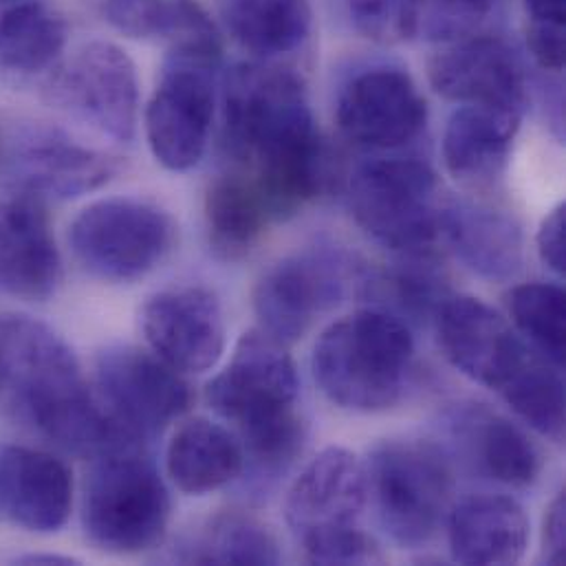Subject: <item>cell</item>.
Returning a JSON list of instances; mask_svg holds the SVG:
<instances>
[{
	"label": "cell",
	"instance_id": "obj_1",
	"mask_svg": "<svg viewBox=\"0 0 566 566\" xmlns=\"http://www.w3.org/2000/svg\"><path fill=\"white\" fill-rule=\"evenodd\" d=\"M221 146L265 197L276 223L317 199L324 155L302 80L281 66L239 64L228 73Z\"/></svg>",
	"mask_w": 566,
	"mask_h": 566
},
{
	"label": "cell",
	"instance_id": "obj_2",
	"mask_svg": "<svg viewBox=\"0 0 566 566\" xmlns=\"http://www.w3.org/2000/svg\"><path fill=\"white\" fill-rule=\"evenodd\" d=\"M0 399L22 426L69 454L95 459L137 446L108 421L73 348L31 315H0Z\"/></svg>",
	"mask_w": 566,
	"mask_h": 566
},
{
	"label": "cell",
	"instance_id": "obj_3",
	"mask_svg": "<svg viewBox=\"0 0 566 566\" xmlns=\"http://www.w3.org/2000/svg\"><path fill=\"white\" fill-rule=\"evenodd\" d=\"M300 379L289 346L263 328L248 331L230 364L208 384L212 410L226 419L259 483L286 474L304 448L306 426L297 412Z\"/></svg>",
	"mask_w": 566,
	"mask_h": 566
},
{
	"label": "cell",
	"instance_id": "obj_4",
	"mask_svg": "<svg viewBox=\"0 0 566 566\" xmlns=\"http://www.w3.org/2000/svg\"><path fill=\"white\" fill-rule=\"evenodd\" d=\"M412 361V328L386 308L370 306L322 331L311 368L331 403L353 412H384L403 397Z\"/></svg>",
	"mask_w": 566,
	"mask_h": 566
},
{
	"label": "cell",
	"instance_id": "obj_5",
	"mask_svg": "<svg viewBox=\"0 0 566 566\" xmlns=\"http://www.w3.org/2000/svg\"><path fill=\"white\" fill-rule=\"evenodd\" d=\"M219 64L221 42L212 22L172 40L144 117L150 153L170 172L192 170L208 150Z\"/></svg>",
	"mask_w": 566,
	"mask_h": 566
},
{
	"label": "cell",
	"instance_id": "obj_6",
	"mask_svg": "<svg viewBox=\"0 0 566 566\" xmlns=\"http://www.w3.org/2000/svg\"><path fill=\"white\" fill-rule=\"evenodd\" d=\"M172 501L144 446H117L93 459L82 492V530L113 556L155 549L170 525Z\"/></svg>",
	"mask_w": 566,
	"mask_h": 566
},
{
	"label": "cell",
	"instance_id": "obj_7",
	"mask_svg": "<svg viewBox=\"0 0 566 566\" xmlns=\"http://www.w3.org/2000/svg\"><path fill=\"white\" fill-rule=\"evenodd\" d=\"M364 470L368 501L386 536L403 549L432 543L452 507L450 454L430 441L390 439L370 450Z\"/></svg>",
	"mask_w": 566,
	"mask_h": 566
},
{
	"label": "cell",
	"instance_id": "obj_8",
	"mask_svg": "<svg viewBox=\"0 0 566 566\" xmlns=\"http://www.w3.org/2000/svg\"><path fill=\"white\" fill-rule=\"evenodd\" d=\"M177 223L159 206L111 197L86 206L69 226V248L80 268L104 283H135L175 250Z\"/></svg>",
	"mask_w": 566,
	"mask_h": 566
},
{
	"label": "cell",
	"instance_id": "obj_9",
	"mask_svg": "<svg viewBox=\"0 0 566 566\" xmlns=\"http://www.w3.org/2000/svg\"><path fill=\"white\" fill-rule=\"evenodd\" d=\"M355 223L397 254L430 250L439 237L437 175L419 157H381L355 170L348 186Z\"/></svg>",
	"mask_w": 566,
	"mask_h": 566
},
{
	"label": "cell",
	"instance_id": "obj_10",
	"mask_svg": "<svg viewBox=\"0 0 566 566\" xmlns=\"http://www.w3.org/2000/svg\"><path fill=\"white\" fill-rule=\"evenodd\" d=\"M93 375L102 410L128 443L146 446L157 439L192 403V390L181 373L142 346L102 348Z\"/></svg>",
	"mask_w": 566,
	"mask_h": 566
},
{
	"label": "cell",
	"instance_id": "obj_11",
	"mask_svg": "<svg viewBox=\"0 0 566 566\" xmlns=\"http://www.w3.org/2000/svg\"><path fill=\"white\" fill-rule=\"evenodd\" d=\"M49 99L75 122L130 144L139 122V75L115 42L93 40L62 62L46 86Z\"/></svg>",
	"mask_w": 566,
	"mask_h": 566
},
{
	"label": "cell",
	"instance_id": "obj_12",
	"mask_svg": "<svg viewBox=\"0 0 566 566\" xmlns=\"http://www.w3.org/2000/svg\"><path fill=\"white\" fill-rule=\"evenodd\" d=\"M335 117L348 142L370 150H399L423 133L428 104L408 71L379 64L342 86Z\"/></svg>",
	"mask_w": 566,
	"mask_h": 566
},
{
	"label": "cell",
	"instance_id": "obj_13",
	"mask_svg": "<svg viewBox=\"0 0 566 566\" xmlns=\"http://www.w3.org/2000/svg\"><path fill=\"white\" fill-rule=\"evenodd\" d=\"M368 503L364 463L344 448H326L313 457L291 483L284 518L302 552L359 530Z\"/></svg>",
	"mask_w": 566,
	"mask_h": 566
},
{
	"label": "cell",
	"instance_id": "obj_14",
	"mask_svg": "<svg viewBox=\"0 0 566 566\" xmlns=\"http://www.w3.org/2000/svg\"><path fill=\"white\" fill-rule=\"evenodd\" d=\"M346 261L326 250L286 256L254 286L259 328L286 346L300 342L315 319L333 308L346 289Z\"/></svg>",
	"mask_w": 566,
	"mask_h": 566
},
{
	"label": "cell",
	"instance_id": "obj_15",
	"mask_svg": "<svg viewBox=\"0 0 566 566\" xmlns=\"http://www.w3.org/2000/svg\"><path fill=\"white\" fill-rule=\"evenodd\" d=\"M434 324L446 359L492 390H501L536 353L499 311L472 295H450Z\"/></svg>",
	"mask_w": 566,
	"mask_h": 566
},
{
	"label": "cell",
	"instance_id": "obj_16",
	"mask_svg": "<svg viewBox=\"0 0 566 566\" xmlns=\"http://www.w3.org/2000/svg\"><path fill=\"white\" fill-rule=\"evenodd\" d=\"M150 350L179 373H206L226 353V315L219 295L206 286L166 289L142 308Z\"/></svg>",
	"mask_w": 566,
	"mask_h": 566
},
{
	"label": "cell",
	"instance_id": "obj_17",
	"mask_svg": "<svg viewBox=\"0 0 566 566\" xmlns=\"http://www.w3.org/2000/svg\"><path fill=\"white\" fill-rule=\"evenodd\" d=\"M432 88L459 106H485L523 115L527 80L518 53L492 35L446 44L428 62Z\"/></svg>",
	"mask_w": 566,
	"mask_h": 566
},
{
	"label": "cell",
	"instance_id": "obj_18",
	"mask_svg": "<svg viewBox=\"0 0 566 566\" xmlns=\"http://www.w3.org/2000/svg\"><path fill=\"white\" fill-rule=\"evenodd\" d=\"M9 170L22 192L69 201L104 188L122 170L108 153L73 142L64 130L31 126L7 150Z\"/></svg>",
	"mask_w": 566,
	"mask_h": 566
},
{
	"label": "cell",
	"instance_id": "obj_19",
	"mask_svg": "<svg viewBox=\"0 0 566 566\" xmlns=\"http://www.w3.org/2000/svg\"><path fill=\"white\" fill-rule=\"evenodd\" d=\"M60 279L62 261L44 201L29 192L0 197V291L44 302Z\"/></svg>",
	"mask_w": 566,
	"mask_h": 566
},
{
	"label": "cell",
	"instance_id": "obj_20",
	"mask_svg": "<svg viewBox=\"0 0 566 566\" xmlns=\"http://www.w3.org/2000/svg\"><path fill=\"white\" fill-rule=\"evenodd\" d=\"M448 432L459 461L492 483L527 490L543 472L538 446L518 423L490 406L454 408L448 415Z\"/></svg>",
	"mask_w": 566,
	"mask_h": 566
},
{
	"label": "cell",
	"instance_id": "obj_21",
	"mask_svg": "<svg viewBox=\"0 0 566 566\" xmlns=\"http://www.w3.org/2000/svg\"><path fill=\"white\" fill-rule=\"evenodd\" d=\"M0 510L31 534H57L73 512V474L55 454L29 446L0 452Z\"/></svg>",
	"mask_w": 566,
	"mask_h": 566
},
{
	"label": "cell",
	"instance_id": "obj_22",
	"mask_svg": "<svg viewBox=\"0 0 566 566\" xmlns=\"http://www.w3.org/2000/svg\"><path fill=\"white\" fill-rule=\"evenodd\" d=\"M448 547L461 565H516L530 547V518L505 494H472L448 512Z\"/></svg>",
	"mask_w": 566,
	"mask_h": 566
},
{
	"label": "cell",
	"instance_id": "obj_23",
	"mask_svg": "<svg viewBox=\"0 0 566 566\" xmlns=\"http://www.w3.org/2000/svg\"><path fill=\"white\" fill-rule=\"evenodd\" d=\"M439 234L448 241L454 256L479 279L503 283L523 272V230L507 212L457 199L441 206Z\"/></svg>",
	"mask_w": 566,
	"mask_h": 566
},
{
	"label": "cell",
	"instance_id": "obj_24",
	"mask_svg": "<svg viewBox=\"0 0 566 566\" xmlns=\"http://www.w3.org/2000/svg\"><path fill=\"white\" fill-rule=\"evenodd\" d=\"M521 117L499 108L459 106L443 133L448 172L465 188L494 186L507 170Z\"/></svg>",
	"mask_w": 566,
	"mask_h": 566
},
{
	"label": "cell",
	"instance_id": "obj_25",
	"mask_svg": "<svg viewBox=\"0 0 566 566\" xmlns=\"http://www.w3.org/2000/svg\"><path fill=\"white\" fill-rule=\"evenodd\" d=\"M166 470L177 490L206 496L243 476L245 452L232 430L195 417L175 430L166 450Z\"/></svg>",
	"mask_w": 566,
	"mask_h": 566
},
{
	"label": "cell",
	"instance_id": "obj_26",
	"mask_svg": "<svg viewBox=\"0 0 566 566\" xmlns=\"http://www.w3.org/2000/svg\"><path fill=\"white\" fill-rule=\"evenodd\" d=\"M203 210L210 248L221 261L250 256L276 223L256 184L237 168L208 186Z\"/></svg>",
	"mask_w": 566,
	"mask_h": 566
},
{
	"label": "cell",
	"instance_id": "obj_27",
	"mask_svg": "<svg viewBox=\"0 0 566 566\" xmlns=\"http://www.w3.org/2000/svg\"><path fill=\"white\" fill-rule=\"evenodd\" d=\"M177 558L190 565H279L283 554L274 532L261 518L228 510L186 541Z\"/></svg>",
	"mask_w": 566,
	"mask_h": 566
},
{
	"label": "cell",
	"instance_id": "obj_28",
	"mask_svg": "<svg viewBox=\"0 0 566 566\" xmlns=\"http://www.w3.org/2000/svg\"><path fill=\"white\" fill-rule=\"evenodd\" d=\"M306 0H223V20L232 38L259 57L295 51L311 33Z\"/></svg>",
	"mask_w": 566,
	"mask_h": 566
},
{
	"label": "cell",
	"instance_id": "obj_29",
	"mask_svg": "<svg viewBox=\"0 0 566 566\" xmlns=\"http://www.w3.org/2000/svg\"><path fill=\"white\" fill-rule=\"evenodd\" d=\"M66 44V22L42 2H18L0 15V71L35 75L51 69Z\"/></svg>",
	"mask_w": 566,
	"mask_h": 566
},
{
	"label": "cell",
	"instance_id": "obj_30",
	"mask_svg": "<svg viewBox=\"0 0 566 566\" xmlns=\"http://www.w3.org/2000/svg\"><path fill=\"white\" fill-rule=\"evenodd\" d=\"M386 272L366 281V286L379 300H388V313L403 319L408 326L434 319L441 304L450 297L448 276L430 250L399 254Z\"/></svg>",
	"mask_w": 566,
	"mask_h": 566
},
{
	"label": "cell",
	"instance_id": "obj_31",
	"mask_svg": "<svg viewBox=\"0 0 566 566\" xmlns=\"http://www.w3.org/2000/svg\"><path fill=\"white\" fill-rule=\"evenodd\" d=\"M560 370L541 353H534L499 390L518 419L552 441L565 437V381Z\"/></svg>",
	"mask_w": 566,
	"mask_h": 566
},
{
	"label": "cell",
	"instance_id": "obj_32",
	"mask_svg": "<svg viewBox=\"0 0 566 566\" xmlns=\"http://www.w3.org/2000/svg\"><path fill=\"white\" fill-rule=\"evenodd\" d=\"M507 308L518 333L554 366H565L566 295L560 284L527 283L507 293Z\"/></svg>",
	"mask_w": 566,
	"mask_h": 566
},
{
	"label": "cell",
	"instance_id": "obj_33",
	"mask_svg": "<svg viewBox=\"0 0 566 566\" xmlns=\"http://www.w3.org/2000/svg\"><path fill=\"white\" fill-rule=\"evenodd\" d=\"M99 13L130 38H168L170 42L210 22L195 0H91Z\"/></svg>",
	"mask_w": 566,
	"mask_h": 566
},
{
	"label": "cell",
	"instance_id": "obj_34",
	"mask_svg": "<svg viewBox=\"0 0 566 566\" xmlns=\"http://www.w3.org/2000/svg\"><path fill=\"white\" fill-rule=\"evenodd\" d=\"M496 0H412V40L457 42L490 18Z\"/></svg>",
	"mask_w": 566,
	"mask_h": 566
},
{
	"label": "cell",
	"instance_id": "obj_35",
	"mask_svg": "<svg viewBox=\"0 0 566 566\" xmlns=\"http://www.w3.org/2000/svg\"><path fill=\"white\" fill-rule=\"evenodd\" d=\"M357 31L377 42L412 40V0H348Z\"/></svg>",
	"mask_w": 566,
	"mask_h": 566
},
{
	"label": "cell",
	"instance_id": "obj_36",
	"mask_svg": "<svg viewBox=\"0 0 566 566\" xmlns=\"http://www.w3.org/2000/svg\"><path fill=\"white\" fill-rule=\"evenodd\" d=\"M304 558L311 565H379L384 563V554L379 545L361 527L306 549Z\"/></svg>",
	"mask_w": 566,
	"mask_h": 566
},
{
	"label": "cell",
	"instance_id": "obj_37",
	"mask_svg": "<svg viewBox=\"0 0 566 566\" xmlns=\"http://www.w3.org/2000/svg\"><path fill=\"white\" fill-rule=\"evenodd\" d=\"M538 256L545 268H549L556 276H565L566 272V206L560 203L554 208L541 223L538 237Z\"/></svg>",
	"mask_w": 566,
	"mask_h": 566
},
{
	"label": "cell",
	"instance_id": "obj_38",
	"mask_svg": "<svg viewBox=\"0 0 566 566\" xmlns=\"http://www.w3.org/2000/svg\"><path fill=\"white\" fill-rule=\"evenodd\" d=\"M527 46L541 69L560 73L565 66V24L532 22L527 31Z\"/></svg>",
	"mask_w": 566,
	"mask_h": 566
},
{
	"label": "cell",
	"instance_id": "obj_39",
	"mask_svg": "<svg viewBox=\"0 0 566 566\" xmlns=\"http://www.w3.org/2000/svg\"><path fill=\"white\" fill-rule=\"evenodd\" d=\"M543 558L549 565L566 563V496L560 492L547 510L543 532Z\"/></svg>",
	"mask_w": 566,
	"mask_h": 566
},
{
	"label": "cell",
	"instance_id": "obj_40",
	"mask_svg": "<svg viewBox=\"0 0 566 566\" xmlns=\"http://www.w3.org/2000/svg\"><path fill=\"white\" fill-rule=\"evenodd\" d=\"M532 22L565 24L566 0H525Z\"/></svg>",
	"mask_w": 566,
	"mask_h": 566
},
{
	"label": "cell",
	"instance_id": "obj_41",
	"mask_svg": "<svg viewBox=\"0 0 566 566\" xmlns=\"http://www.w3.org/2000/svg\"><path fill=\"white\" fill-rule=\"evenodd\" d=\"M20 565H77L75 558L60 556V554H27L15 558Z\"/></svg>",
	"mask_w": 566,
	"mask_h": 566
},
{
	"label": "cell",
	"instance_id": "obj_42",
	"mask_svg": "<svg viewBox=\"0 0 566 566\" xmlns=\"http://www.w3.org/2000/svg\"><path fill=\"white\" fill-rule=\"evenodd\" d=\"M2 157H4V142H2V135H0V161H2Z\"/></svg>",
	"mask_w": 566,
	"mask_h": 566
}]
</instances>
